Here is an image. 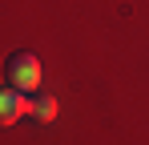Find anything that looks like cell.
I'll return each mask as SVG.
<instances>
[{"label": "cell", "instance_id": "3957f363", "mask_svg": "<svg viewBox=\"0 0 149 145\" xmlns=\"http://www.w3.org/2000/svg\"><path fill=\"white\" fill-rule=\"evenodd\" d=\"M24 113H32L36 121H52V117H56V97H52V93H40V89H36V93H28Z\"/></svg>", "mask_w": 149, "mask_h": 145}, {"label": "cell", "instance_id": "7a4b0ae2", "mask_svg": "<svg viewBox=\"0 0 149 145\" xmlns=\"http://www.w3.org/2000/svg\"><path fill=\"white\" fill-rule=\"evenodd\" d=\"M24 101L28 97H20V89H0V125H12V121L24 113Z\"/></svg>", "mask_w": 149, "mask_h": 145}, {"label": "cell", "instance_id": "6da1fadb", "mask_svg": "<svg viewBox=\"0 0 149 145\" xmlns=\"http://www.w3.org/2000/svg\"><path fill=\"white\" fill-rule=\"evenodd\" d=\"M4 72H8V85L12 89H20V93H36L40 89V56L36 52H12L8 61H4Z\"/></svg>", "mask_w": 149, "mask_h": 145}]
</instances>
